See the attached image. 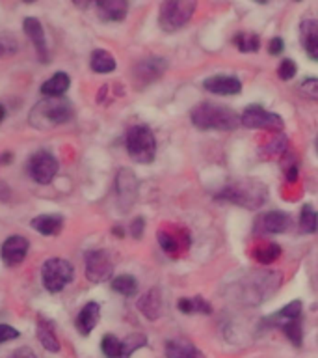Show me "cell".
Masks as SVG:
<instances>
[{
  "instance_id": "obj_24",
  "label": "cell",
  "mask_w": 318,
  "mask_h": 358,
  "mask_svg": "<svg viewBox=\"0 0 318 358\" xmlns=\"http://www.w3.org/2000/svg\"><path fill=\"white\" fill-rule=\"evenodd\" d=\"M301 313H303V304L301 301H292L289 302L287 306H283L279 312H275L273 315L266 319V323L273 324V327H285L287 323H290L292 319H298L301 317Z\"/></svg>"
},
{
  "instance_id": "obj_15",
  "label": "cell",
  "mask_w": 318,
  "mask_h": 358,
  "mask_svg": "<svg viewBox=\"0 0 318 358\" xmlns=\"http://www.w3.org/2000/svg\"><path fill=\"white\" fill-rule=\"evenodd\" d=\"M290 228V215L283 211H268L255 220V231L259 234H285Z\"/></svg>"
},
{
  "instance_id": "obj_42",
  "label": "cell",
  "mask_w": 318,
  "mask_h": 358,
  "mask_svg": "<svg viewBox=\"0 0 318 358\" xmlns=\"http://www.w3.org/2000/svg\"><path fill=\"white\" fill-rule=\"evenodd\" d=\"M268 49H270V55H273V56L281 55V52H283V49H285L283 39H281V38H273L272 41H270V47H268Z\"/></svg>"
},
{
  "instance_id": "obj_13",
  "label": "cell",
  "mask_w": 318,
  "mask_h": 358,
  "mask_svg": "<svg viewBox=\"0 0 318 358\" xmlns=\"http://www.w3.org/2000/svg\"><path fill=\"white\" fill-rule=\"evenodd\" d=\"M28 239L22 235H11L2 243L0 248V257L4 262L6 267H17L24 262L28 254Z\"/></svg>"
},
{
  "instance_id": "obj_4",
  "label": "cell",
  "mask_w": 318,
  "mask_h": 358,
  "mask_svg": "<svg viewBox=\"0 0 318 358\" xmlns=\"http://www.w3.org/2000/svg\"><path fill=\"white\" fill-rule=\"evenodd\" d=\"M128 157L139 164H149L156 157V140L155 134L147 125H134L128 129L127 138H125Z\"/></svg>"
},
{
  "instance_id": "obj_1",
  "label": "cell",
  "mask_w": 318,
  "mask_h": 358,
  "mask_svg": "<svg viewBox=\"0 0 318 358\" xmlns=\"http://www.w3.org/2000/svg\"><path fill=\"white\" fill-rule=\"evenodd\" d=\"M190 120L201 131H234L240 125V116L233 108L212 103L195 105L190 112Z\"/></svg>"
},
{
  "instance_id": "obj_18",
  "label": "cell",
  "mask_w": 318,
  "mask_h": 358,
  "mask_svg": "<svg viewBox=\"0 0 318 358\" xmlns=\"http://www.w3.org/2000/svg\"><path fill=\"white\" fill-rule=\"evenodd\" d=\"M100 317V306L97 302H88L86 306L80 310L77 317V329L82 336L91 334V330L97 327Z\"/></svg>"
},
{
  "instance_id": "obj_33",
  "label": "cell",
  "mask_w": 318,
  "mask_h": 358,
  "mask_svg": "<svg viewBox=\"0 0 318 358\" xmlns=\"http://www.w3.org/2000/svg\"><path fill=\"white\" fill-rule=\"evenodd\" d=\"M279 256H281V248H279V245H275V243H264V245H261L255 252H253V257H255L259 263H262V265H268V263L275 262Z\"/></svg>"
},
{
  "instance_id": "obj_28",
  "label": "cell",
  "mask_w": 318,
  "mask_h": 358,
  "mask_svg": "<svg viewBox=\"0 0 318 358\" xmlns=\"http://www.w3.org/2000/svg\"><path fill=\"white\" fill-rule=\"evenodd\" d=\"M300 36L303 49H311L318 45V19H305L300 24Z\"/></svg>"
},
{
  "instance_id": "obj_30",
  "label": "cell",
  "mask_w": 318,
  "mask_h": 358,
  "mask_svg": "<svg viewBox=\"0 0 318 358\" xmlns=\"http://www.w3.org/2000/svg\"><path fill=\"white\" fill-rule=\"evenodd\" d=\"M318 229V213L317 209L309 203L301 207L300 213V231L303 234H315Z\"/></svg>"
},
{
  "instance_id": "obj_35",
  "label": "cell",
  "mask_w": 318,
  "mask_h": 358,
  "mask_svg": "<svg viewBox=\"0 0 318 358\" xmlns=\"http://www.w3.org/2000/svg\"><path fill=\"white\" fill-rule=\"evenodd\" d=\"M281 330L285 332V336L289 338L296 347L301 345V341H303V329H301V317L292 319L290 323H287L285 327H281Z\"/></svg>"
},
{
  "instance_id": "obj_2",
  "label": "cell",
  "mask_w": 318,
  "mask_h": 358,
  "mask_svg": "<svg viewBox=\"0 0 318 358\" xmlns=\"http://www.w3.org/2000/svg\"><path fill=\"white\" fill-rule=\"evenodd\" d=\"M71 101L66 97H45L30 112V123L36 129H54L73 117Z\"/></svg>"
},
{
  "instance_id": "obj_16",
  "label": "cell",
  "mask_w": 318,
  "mask_h": 358,
  "mask_svg": "<svg viewBox=\"0 0 318 358\" xmlns=\"http://www.w3.org/2000/svg\"><path fill=\"white\" fill-rule=\"evenodd\" d=\"M203 88L206 92H211L214 95H236L240 94L242 90V83H240L236 77H231V75H214V77H209L203 83Z\"/></svg>"
},
{
  "instance_id": "obj_5",
  "label": "cell",
  "mask_w": 318,
  "mask_h": 358,
  "mask_svg": "<svg viewBox=\"0 0 318 358\" xmlns=\"http://www.w3.org/2000/svg\"><path fill=\"white\" fill-rule=\"evenodd\" d=\"M195 11V0H164L158 11V24L164 32H177L188 24Z\"/></svg>"
},
{
  "instance_id": "obj_36",
  "label": "cell",
  "mask_w": 318,
  "mask_h": 358,
  "mask_svg": "<svg viewBox=\"0 0 318 358\" xmlns=\"http://www.w3.org/2000/svg\"><path fill=\"white\" fill-rule=\"evenodd\" d=\"M17 50H19L17 39L11 34H0V60L17 55Z\"/></svg>"
},
{
  "instance_id": "obj_38",
  "label": "cell",
  "mask_w": 318,
  "mask_h": 358,
  "mask_svg": "<svg viewBox=\"0 0 318 358\" xmlns=\"http://www.w3.org/2000/svg\"><path fill=\"white\" fill-rule=\"evenodd\" d=\"M300 92L303 97L312 101H318V78H305L300 86Z\"/></svg>"
},
{
  "instance_id": "obj_22",
  "label": "cell",
  "mask_w": 318,
  "mask_h": 358,
  "mask_svg": "<svg viewBox=\"0 0 318 358\" xmlns=\"http://www.w3.org/2000/svg\"><path fill=\"white\" fill-rule=\"evenodd\" d=\"M38 234L41 235H58L63 228V217L61 215H38L30 222Z\"/></svg>"
},
{
  "instance_id": "obj_25",
  "label": "cell",
  "mask_w": 318,
  "mask_h": 358,
  "mask_svg": "<svg viewBox=\"0 0 318 358\" xmlns=\"http://www.w3.org/2000/svg\"><path fill=\"white\" fill-rule=\"evenodd\" d=\"M181 237H184V231H169V229H160L158 231V243H160L162 250L166 252L167 256H177V252H181V248H186L188 245H184V241H181Z\"/></svg>"
},
{
  "instance_id": "obj_9",
  "label": "cell",
  "mask_w": 318,
  "mask_h": 358,
  "mask_svg": "<svg viewBox=\"0 0 318 358\" xmlns=\"http://www.w3.org/2000/svg\"><path fill=\"white\" fill-rule=\"evenodd\" d=\"M58 170H60V164L49 151H38L28 161V173L39 185H49L56 178Z\"/></svg>"
},
{
  "instance_id": "obj_17",
  "label": "cell",
  "mask_w": 318,
  "mask_h": 358,
  "mask_svg": "<svg viewBox=\"0 0 318 358\" xmlns=\"http://www.w3.org/2000/svg\"><path fill=\"white\" fill-rule=\"evenodd\" d=\"M100 19L105 21H123L127 17L128 0H95Z\"/></svg>"
},
{
  "instance_id": "obj_10",
  "label": "cell",
  "mask_w": 318,
  "mask_h": 358,
  "mask_svg": "<svg viewBox=\"0 0 318 358\" xmlns=\"http://www.w3.org/2000/svg\"><path fill=\"white\" fill-rule=\"evenodd\" d=\"M114 273V263L106 250H93L86 254V278L91 284L106 282Z\"/></svg>"
},
{
  "instance_id": "obj_34",
  "label": "cell",
  "mask_w": 318,
  "mask_h": 358,
  "mask_svg": "<svg viewBox=\"0 0 318 358\" xmlns=\"http://www.w3.org/2000/svg\"><path fill=\"white\" fill-rule=\"evenodd\" d=\"M147 345V338L144 334H130L123 340V358H128L132 352H136L138 349Z\"/></svg>"
},
{
  "instance_id": "obj_46",
  "label": "cell",
  "mask_w": 318,
  "mask_h": 358,
  "mask_svg": "<svg viewBox=\"0 0 318 358\" xmlns=\"http://www.w3.org/2000/svg\"><path fill=\"white\" fill-rule=\"evenodd\" d=\"M11 159H13V155H11V153H2V155H0V164H2V166L10 164Z\"/></svg>"
},
{
  "instance_id": "obj_31",
  "label": "cell",
  "mask_w": 318,
  "mask_h": 358,
  "mask_svg": "<svg viewBox=\"0 0 318 358\" xmlns=\"http://www.w3.org/2000/svg\"><path fill=\"white\" fill-rule=\"evenodd\" d=\"M233 43L236 45L240 52H255L261 47V39L253 32H240L234 36Z\"/></svg>"
},
{
  "instance_id": "obj_41",
  "label": "cell",
  "mask_w": 318,
  "mask_h": 358,
  "mask_svg": "<svg viewBox=\"0 0 318 358\" xmlns=\"http://www.w3.org/2000/svg\"><path fill=\"white\" fill-rule=\"evenodd\" d=\"M8 358H38V355L30 347H21V349H17L11 355H8Z\"/></svg>"
},
{
  "instance_id": "obj_27",
  "label": "cell",
  "mask_w": 318,
  "mask_h": 358,
  "mask_svg": "<svg viewBox=\"0 0 318 358\" xmlns=\"http://www.w3.org/2000/svg\"><path fill=\"white\" fill-rule=\"evenodd\" d=\"M177 308L181 313L192 315V313H209L212 312V306L203 299V296H184L177 302Z\"/></svg>"
},
{
  "instance_id": "obj_8",
  "label": "cell",
  "mask_w": 318,
  "mask_h": 358,
  "mask_svg": "<svg viewBox=\"0 0 318 358\" xmlns=\"http://www.w3.org/2000/svg\"><path fill=\"white\" fill-rule=\"evenodd\" d=\"M240 123L248 129H262V131H272L279 133L283 131V117L273 112H268L261 105H250L242 114H240Z\"/></svg>"
},
{
  "instance_id": "obj_47",
  "label": "cell",
  "mask_w": 318,
  "mask_h": 358,
  "mask_svg": "<svg viewBox=\"0 0 318 358\" xmlns=\"http://www.w3.org/2000/svg\"><path fill=\"white\" fill-rule=\"evenodd\" d=\"M112 234H114V235H119V237H123V229L119 228V226H116V228L112 229Z\"/></svg>"
},
{
  "instance_id": "obj_6",
  "label": "cell",
  "mask_w": 318,
  "mask_h": 358,
  "mask_svg": "<svg viewBox=\"0 0 318 358\" xmlns=\"http://www.w3.org/2000/svg\"><path fill=\"white\" fill-rule=\"evenodd\" d=\"M279 282H281V274L279 273H253L240 285L242 287L240 296H244L242 301L257 304V302H262L270 293L278 289Z\"/></svg>"
},
{
  "instance_id": "obj_7",
  "label": "cell",
  "mask_w": 318,
  "mask_h": 358,
  "mask_svg": "<svg viewBox=\"0 0 318 358\" xmlns=\"http://www.w3.org/2000/svg\"><path fill=\"white\" fill-rule=\"evenodd\" d=\"M73 278H75V268L71 263L61 257H50L41 267V280L49 293H60L67 284H71Z\"/></svg>"
},
{
  "instance_id": "obj_14",
  "label": "cell",
  "mask_w": 318,
  "mask_h": 358,
  "mask_svg": "<svg viewBox=\"0 0 318 358\" xmlns=\"http://www.w3.org/2000/svg\"><path fill=\"white\" fill-rule=\"evenodd\" d=\"M22 30H24V34L28 36V39L32 41L39 62H41V64H49V47H47V39H45L43 24L39 22V19H36V17H26V19L22 21Z\"/></svg>"
},
{
  "instance_id": "obj_19",
  "label": "cell",
  "mask_w": 318,
  "mask_h": 358,
  "mask_svg": "<svg viewBox=\"0 0 318 358\" xmlns=\"http://www.w3.org/2000/svg\"><path fill=\"white\" fill-rule=\"evenodd\" d=\"M39 343L47 349L49 352H58L60 351V340L54 332V324L47 317L38 319V329H36Z\"/></svg>"
},
{
  "instance_id": "obj_50",
  "label": "cell",
  "mask_w": 318,
  "mask_h": 358,
  "mask_svg": "<svg viewBox=\"0 0 318 358\" xmlns=\"http://www.w3.org/2000/svg\"><path fill=\"white\" fill-rule=\"evenodd\" d=\"M22 2H26V4H33L36 0H22Z\"/></svg>"
},
{
  "instance_id": "obj_51",
  "label": "cell",
  "mask_w": 318,
  "mask_h": 358,
  "mask_svg": "<svg viewBox=\"0 0 318 358\" xmlns=\"http://www.w3.org/2000/svg\"><path fill=\"white\" fill-rule=\"evenodd\" d=\"M315 145H317V151H318V136H317V140H315Z\"/></svg>"
},
{
  "instance_id": "obj_11",
  "label": "cell",
  "mask_w": 318,
  "mask_h": 358,
  "mask_svg": "<svg viewBox=\"0 0 318 358\" xmlns=\"http://www.w3.org/2000/svg\"><path fill=\"white\" fill-rule=\"evenodd\" d=\"M167 67V62L164 58H158V56H151V58H144L139 60L136 66L132 67V78L134 84L138 88H144L147 84L155 83L164 75Z\"/></svg>"
},
{
  "instance_id": "obj_45",
  "label": "cell",
  "mask_w": 318,
  "mask_h": 358,
  "mask_svg": "<svg viewBox=\"0 0 318 358\" xmlns=\"http://www.w3.org/2000/svg\"><path fill=\"white\" fill-rule=\"evenodd\" d=\"M305 52L309 55V58L318 62V45H315V47H311V49H305Z\"/></svg>"
},
{
  "instance_id": "obj_43",
  "label": "cell",
  "mask_w": 318,
  "mask_h": 358,
  "mask_svg": "<svg viewBox=\"0 0 318 358\" xmlns=\"http://www.w3.org/2000/svg\"><path fill=\"white\" fill-rule=\"evenodd\" d=\"M10 200V187L0 181V201H8Z\"/></svg>"
},
{
  "instance_id": "obj_3",
  "label": "cell",
  "mask_w": 318,
  "mask_h": 358,
  "mask_svg": "<svg viewBox=\"0 0 318 358\" xmlns=\"http://www.w3.org/2000/svg\"><path fill=\"white\" fill-rule=\"evenodd\" d=\"M216 198L234 203V206L245 207V209H259L266 201L268 189L266 185L257 179H244V181L225 187L222 192H218Z\"/></svg>"
},
{
  "instance_id": "obj_44",
  "label": "cell",
  "mask_w": 318,
  "mask_h": 358,
  "mask_svg": "<svg viewBox=\"0 0 318 358\" xmlns=\"http://www.w3.org/2000/svg\"><path fill=\"white\" fill-rule=\"evenodd\" d=\"M71 2L77 6V8H80V10H86V8H89V6L93 4L95 0H71Z\"/></svg>"
},
{
  "instance_id": "obj_39",
  "label": "cell",
  "mask_w": 318,
  "mask_h": 358,
  "mask_svg": "<svg viewBox=\"0 0 318 358\" xmlns=\"http://www.w3.org/2000/svg\"><path fill=\"white\" fill-rule=\"evenodd\" d=\"M19 338V330L13 329L11 324H0V343Z\"/></svg>"
},
{
  "instance_id": "obj_40",
  "label": "cell",
  "mask_w": 318,
  "mask_h": 358,
  "mask_svg": "<svg viewBox=\"0 0 318 358\" xmlns=\"http://www.w3.org/2000/svg\"><path fill=\"white\" fill-rule=\"evenodd\" d=\"M144 228H145V220L142 217L134 218L132 224H130V234H132L134 239H139L142 234H144Z\"/></svg>"
},
{
  "instance_id": "obj_23",
  "label": "cell",
  "mask_w": 318,
  "mask_h": 358,
  "mask_svg": "<svg viewBox=\"0 0 318 358\" xmlns=\"http://www.w3.org/2000/svg\"><path fill=\"white\" fill-rule=\"evenodd\" d=\"M167 358H205V355L186 340H169L166 343Z\"/></svg>"
},
{
  "instance_id": "obj_37",
  "label": "cell",
  "mask_w": 318,
  "mask_h": 358,
  "mask_svg": "<svg viewBox=\"0 0 318 358\" xmlns=\"http://www.w3.org/2000/svg\"><path fill=\"white\" fill-rule=\"evenodd\" d=\"M296 73H298V67H296L292 58H285V60H281V64H279L278 67V75L281 80H290V78H294Z\"/></svg>"
},
{
  "instance_id": "obj_32",
  "label": "cell",
  "mask_w": 318,
  "mask_h": 358,
  "mask_svg": "<svg viewBox=\"0 0 318 358\" xmlns=\"http://www.w3.org/2000/svg\"><path fill=\"white\" fill-rule=\"evenodd\" d=\"M100 351L106 358H123V341L114 334H105L100 340Z\"/></svg>"
},
{
  "instance_id": "obj_20",
  "label": "cell",
  "mask_w": 318,
  "mask_h": 358,
  "mask_svg": "<svg viewBox=\"0 0 318 358\" xmlns=\"http://www.w3.org/2000/svg\"><path fill=\"white\" fill-rule=\"evenodd\" d=\"M138 310L144 313L145 317L155 321V319L160 317L162 313V295L160 291L153 287L145 295H142V299L138 301Z\"/></svg>"
},
{
  "instance_id": "obj_26",
  "label": "cell",
  "mask_w": 318,
  "mask_h": 358,
  "mask_svg": "<svg viewBox=\"0 0 318 358\" xmlns=\"http://www.w3.org/2000/svg\"><path fill=\"white\" fill-rule=\"evenodd\" d=\"M89 67L93 69L95 73H112L116 71V58L105 49H95L89 56Z\"/></svg>"
},
{
  "instance_id": "obj_48",
  "label": "cell",
  "mask_w": 318,
  "mask_h": 358,
  "mask_svg": "<svg viewBox=\"0 0 318 358\" xmlns=\"http://www.w3.org/2000/svg\"><path fill=\"white\" fill-rule=\"evenodd\" d=\"M4 117H6V110H4V106L0 105V123L4 122Z\"/></svg>"
},
{
  "instance_id": "obj_49",
  "label": "cell",
  "mask_w": 318,
  "mask_h": 358,
  "mask_svg": "<svg viewBox=\"0 0 318 358\" xmlns=\"http://www.w3.org/2000/svg\"><path fill=\"white\" fill-rule=\"evenodd\" d=\"M253 2H257V4H266L268 0H253Z\"/></svg>"
},
{
  "instance_id": "obj_29",
  "label": "cell",
  "mask_w": 318,
  "mask_h": 358,
  "mask_svg": "<svg viewBox=\"0 0 318 358\" xmlns=\"http://www.w3.org/2000/svg\"><path fill=\"white\" fill-rule=\"evenodd\" d=\"M112 289L123 296H134L138 291V282L130 274H119L117 278L112 280Z\"/></svg>"
},
{
  "instance_id": "obj_21",
  "label": "cell",
  "mask_w": 318,
  "mask_h": 358,
  "mask_svg": "<svg viewBox=\"0 0 318 358\" xmlns=\"http://www.w3.org/2000/svg\"><path fill=\"white\" fill-rule=\"evenodd\" d=\"M69 86H71V78H69V75H67L66 71H58L54 73L49 80H45V83L41 84V94H43L45 97H63L67 90H69Z\"/></svg>"
},
{
  "instance_id": "obj_12",
  "label": "cell",
  "mask_w": 318,
  "mask_h": 358,
  "mask_svg": "<svg viewBox=\"0 0 318 358\" xmlns=\"http://www.w3.org/2000/svg\"><path fill=\"white\" fill-rule=\"evenodd\" d=\"M116 189H117V201L121 206L123 211H127L128 207L136 201L138 194V179L134 176L132 170L121 168L116 176Z\"/></svg>"
}]
</instances>
